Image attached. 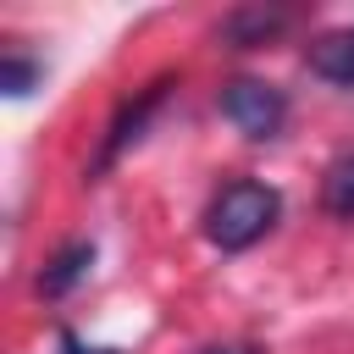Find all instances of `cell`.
Segmentation results:
<instances>
[{
  "label": "cell",
  "instance_id": "6da1fadb",
  "mask_svg": "<svg viewBox=\"0 0 354 354\" xmlns=\"http://www.w3.org/2000/svg\"><path fill=\"white\" fill-rule=\"evenodd\" d=\"M282 221V194L260 177H232L210 194L205 205V238L221 249V254H243L254 249L271 227Z\"/></svg>",
  "mask_w": 354,
  "mask_h": 354
},
{
  "label": "cell",
  "instance_id": "7a4b0ae2",
  "mask_svg": "<svg viewBox=\"0 0 354 354\" xmlns=\"http://www.w3.org/2000/svg\"><path fill=\"white\" fill-rule=\"evenodd\" d=\"M216 105H221V116H227L243 138H254V144L277 138L282 122H288V100H282V88H271V83H260V77H238V83H227Z\"/></svg>",
  "mask_w": 354,
  "mask_h": 354
},
{
  "label": "cell",
  "instance_id": "3957f363",
  "mask_svg": "<svg viewBox=\"0 0 354 354\" xmlns=\"http://www.w3.org/2000/svg\"><path fill=\"white\" fill-rule=\"evenodd\" d=\"M166 88H171V77H155V83H149L133 105H122V111H116V122H111V133H105V144H100V155H94V171H105L111 160H122V155L144 138V127H149V116L160 111Z\"/></svg>",
  "mask_w": 354,
  "mask_h": 354
},
{
  "label": "cell",
  "instance_id": "277c9868",
  "mask_svg": "<svg viewBox=\"0 0 354 354\" xmlns=\"http://www.w3.org/2000/svg\"><path fill=\"white\" fill-rule=\"evenodd\" d=\"M304 66H310L321 83L354 88V22H348V28H332V33H321V39H310Z\"/></svg>",
  "mask_w": 354,
  "mask_h": 354
},
{
  "label": "cell",
  "instance_id": "5b68a950",
  "mask_svg": "<svg viewBox=\"0 0 354 354\" xmlns=\"http://www.w3.org/2000/svg\"><path fill=\"white\" fill-rule=\"evenodd\" d=\"M293 22V11H277V6H238L221 17V39L232 50H254V44H271L282 28Z\"/></svg>",
  "mask_w": 354,
  "mask_h": 354
},
{
  "label": "cell",
  "instance_id": "8992f818",
  "mask_svg": "<svg viewBox=\"0 0 354 354\" xmlns=\"http://www.w3.org/2000/svg\"><path fill=\"white\" fill-rule=\"evenodd\" d=\"M88 266H94V243H88V238L61 243V249L44 260V271H39V293H44V299H66V293L88 277Z\"/></svg>",
  "mask_w": 354,
  "mask_h": 354
},
{
  "label": "cell",
  "instance_id": "52a82bcc",
  "mask_svg": "<svg viewBox=\"0 0 354 354\" xmlns=\"http://www.w3.org/2000/svg\"><path fill=\"white\" fill-rule=\"evenodd\" d=\"M44 83V55H28L22 44H6V55H0V88L11 94V100H22V94H33Z\"/></svg>",
  "mask_w": 354,
  "mask_h": 354
},
{
  "label": "cell",
  "instance_id": "ba28073f",
  "mask_svg": "<svg viewBox=\"0 0 354 354\" xmlns=\"http://www.w3.org/2000/svg\"><path fill=\"white\" fill-rule=\"evenodd\" d=\"M321 205H326V216L354 221V149L326 166V177H321Z\"/></svg>",
  "mask_w": 354,
  "mask_h": 354
},
{
  "label": "cell",
  "instance_id": "9c48e42d",
  "mask_svg": "<svg viewBox=\"0 0 354 354\" xmlns=\"http://www.w3.org/2000/svg\"><path fill=\"white\" fill-rule=\"evenodd\" d=\"M55 348H61V354H122V348H105V343H83L77 332H61Z\"/></svg>",
  "mask_w": 354,
  "mask_h": 354
},
{
  "label": "cell",
  "instance_id": "30bf717a",
  "mask_svg": "<svg viewBox=\"0 0 354 354\" xmlns=\"http://www.w3.org/2000/svg\"><path fill=\"white\" fill-rule=\"evenodd\" d=\"M199 354H260L254 343H210V348H199Z\"/></svg>",
  "mask_w": 354,
  "mask_h": 354
}]
</instances>
